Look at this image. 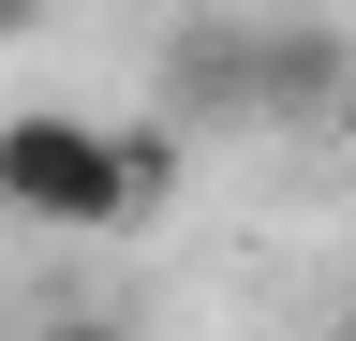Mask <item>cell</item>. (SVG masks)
Wrapping results in <instances>:
<instances>
[{"label":"cell","mask_w":356,"mask_h":341,"mask_svg":"<svg viewBox=\"0 0 356 341\" xmlns=\"http://www.w3.org/2000/svg\"><path fill=\"white\" fill-rule=\"evenodd\" d=\"M0 208H15L30 238H134L119 119H74V104H15V119H0Z\"/></svg>","instance_id":"1"},{"label":"cell","mask_w":356,"mask_h":341,"mask_svg":"<svg viewBox=\"0 0 356 341\" xmlns=\"http://www.w3.org/2000/svg\"><path fill=\"white\" fill-rule=\"evenodd\" d=\"M178 104H222V119L297 134V119L341 104V30H297V15L222 30V15H193V30H178Z\"/></svg>","instance_id":"2"},{"label":"cell","mask_w":356,"mask_h":341,"mask_svg":"<svg viewBox=\"0 0 356 341\" xmlns=\"http://www.w3.org/2000/svg\"><path fill=\"white\" fill-rule=\"evenodd\" d=\"M119 178H134V223H163V208H178V178H193L178 119H119Z\"/></svg>","instance_id":"3"},{"label":"cell","mask_w":356,"mask_h":341,"mask_svg":"<svg viewBox=\"0 0 356 341\" xmlns=\"http://www.w3.org/2000/svg\"><path fill=\"white\" fill-rule=\"evenodd\" d=\"M30 341H149L134 312H30Z\"/></svg>","instance_id":"4"},{"label":"cell","mask_w":356,"mask_h":341,"mask_svg":"<svg viewBox=\"0 0 356 341\" xmlns=\"http://www.w3.org/2000/svg\"><path fill=\"white\" fill-rule=\"evenodd\" d=\"M44 15H60V0H0V45H30V30H44Z\"/></svg>","instance_id":"5"},{"label":"cell","mask_w":356,"mask_h":341,"mask_svg":"<svg viewBox=\"0 0 356 341\" xmlns=\"http://www.w3.org/2000/svg\"><path fill=\"white\" fill-rule=\"evenodd\" d=\"M312 341H356V297H341V312H327V326H312Z\"/></svg>","instance_id":"6"}]
</instances>
